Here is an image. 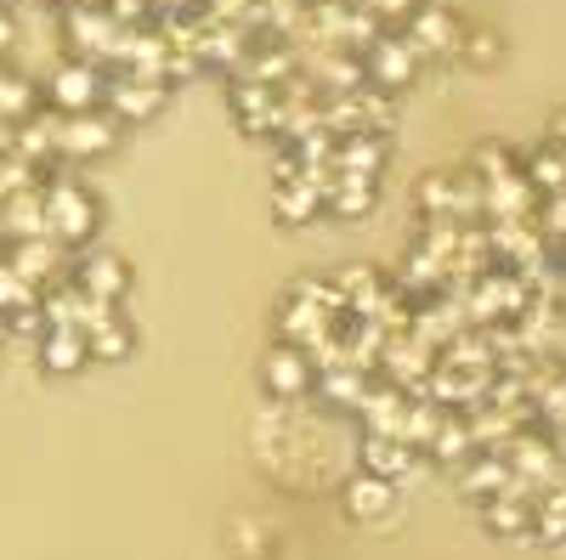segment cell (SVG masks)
<instances>
[{
    "mask_svg": "<svg viewBox=\"0 0 566 560\" xmlns=\"http://www.w3.org/2000/svg\"><path fill=\"white\" fill-rule=\"evenodd\" d=\"M419 45L402 34V29H386L380 40L363 52V85H374V91H397V85H408L413 74H419Z\"/></svg>",
    "mask_w": 566,
    "mask_h": 560,
    "instance_id": "cell-1",
    "label": "cell"
},
{
    "mask_svg": "<svg viewBox=\"0 0 566 560\" xmlns=\"http://www.w3.org/2000/svg\"><path fill=\"white\" fill-rule=\"evenodd\" d=\"M69 45L80 63H108L114 57V40H119V23L108 18V7H97V0H69Z\"/></svg>",
    "mask_w": 566,
    "mask_h": 560,
    "instance_id": "cell-2",
    "label": "cell"
},
{
    "mask_svg": "<svg viewBox=\"0 0 566 560\" xmlns=\"http://www.w3.org/2000/svg\"><path fill=\"white\" fill-rule=\"evenodd\" d=\"M119 142V119L114 114H57V154L63 159H91V154H108Z\"/></svg>",
    "mask_w": 566,
    "mask_h": 560,
    "instance_id": "cell-3",
    "label": "cell"
},
{
    "mask_svg": "<svg viewBox=\"0 0 566 560\" xmlns=\"http://www.w3.org/2000/svg\"><path fill=\"white\" fill-rule=\"evenodd\" d=\"M103 103H108V114H114L119 125H130V119H154V114L170 103V85H165V80L114 74V80H108V91H103Z\"/></svg>",
    "mask_w": 566,
    "mask_h": 560,
    "instance_id": "cell-4",
    "label": "cell"
},
{
    "mask_svg": "<svg viewBox=\"0 0 566 560\" xmlns=\"http://www.w3.org/2000/svg\"><path fill=\"white\" fill-rule=\"evenodd\" d=\"M402 34L419 45V57H453L464 45V23L453 12H442V7H413Z\"/></svg>",
    "mask_w": 566,
    "mask_h": 560,
    "instance_id": "cell-5",
    "label": "cell"
},
{
    "mask_svg": "<svg viewBox=\"0 0 566 560\" xmlns=\"http://www.w3.org/2000/svg\"><path fill=\"white\" fill-rule=\"evenodd\" d=\"M103 74H97V63H69V68H57L52 74V85H45V97H52V108L57 114H85V108H97L103 103Z\"/></svg>",
    "mask_w": 566,
    "mask_h": 560,
    "instance_id": "cell-6",
    "label": "cell"
},
{
    "mask_svg": "<svg viewBox=\"0 0 566 560\" xmlns=\"http://www.w3.org/2000/svg\"><path fill=\"white\" fill-rule=\"evenodd\" d=\"M317 385V362H312V351L306 346H272V357H266V391L272 397H283V402H295V397H306Z\"/></svg>",
    "mask_w": 566,
    "mask_h": 560,
    "instance_id": "cell-7",
    "label": "cell"
},
{
    "mask_svg": "<svg viewBox=\"0 0 566 560\" xmlns=\"http://www.w3.org/2000/svg\"><path fill=\"white\" fill-rule=\"evenodd\" d=\"M328 170H335V176H357V181H374V176L386 170V136H374V130L335 136V154H328Z\"/></svg>",
    "mask_w": 566,
    "mask_h": 560,
    "instance_id": "cell-8",
    "label": "cell"
},
{
    "mask_svg": "<svg viewBox=\"0 0 566 560\" xmlns=\"http://www.w3.org/2000/svg\"><path fill=\"white\" fill-rule=\"evenodd\" d=\"M91 226H97V204H91L85 193L63 187V193H52V199H45V232H52L57 244H80Z\"/></svg>",
    "mask_w": 566,
    "mask_h": 560,
    "instance_id": "cell-9",
    "label": "cell"
},
{
    "mask_svg": "<svg viewBox=\"0 0 566 560\" xmlns=\"http://www.w3.org/2000/svg\"><path fill=\"white\" fill-rule=\"evenodd\" d=\"M419 464V447L413 442H402V436H391V431H374L368 442H363V471L368 476H386V482H402L408 471Z\"/></svg>",
    "mask_w": 566,
    "mask_h": 560,
    "instance_id": "cell-10",
    "label": "cell"
},
{
    "mask_svg": "<svg viewBox=\"0 0 566 560\" xmlns=\"http://www.w3.org/2000/svg\"><path fill=\"white\" fill-rule=\"evenodd\" d=\"M419 204H424V210H431L437 221H453V215H470V210H476V204H482V181H459V187H453V176H431V181H424V187H419Z\"/></svg>",
    "mask_w": 566,
    "mask_h": 560,
    "instance_id": "cell-11",
    "label": "cell"
},
{
    "mask_svg": "<svg viewBox=\"0 0 566 560\" xmlns=\"http://www.w3.org/2000/svg\"><path fill=\"white\" fill-rule=\"evenodd\" d=\"M85 362H91L85 329H74V323H52V335H45V346H40V368L45 373H80Z\"/></svg>",
    "mask_w": 566,
    "mask_h": 560,
    "instance_id": "cell-12",
    "label": "cell"
},
{
    "mask_svg": "<svg viewBox=\"0 0 566 560\" xmlns=\"http://www.w3.org/2000/svg\"><path fill=\"white\" fill-rule=\"evenodd\" d=\"M272 210H277V221H290V226L312 221V215L323 210V181H306V176H277V187H272Z\"/></svg>",
    "mask_w": 566,
    "mask_h": 560,
    "instance_id": "cell-13",
    "label": "cell"
},
{
    "mask_svg": "<svg viewBox=\"0 0 566 560\" xmlns=\"http://www.w3.org/2000/svg\"><path fill=\"white\" fill-rule=\"evenodd\" d=\"M391 504H397V482H386V476H352L346 482V509L357 521H380V516H391Z\"/></svg>",
    "mask_w": 566,
    "mask_h": 560,
    "instance_id": "cell-14",
    "label": "cell"
},
{
    "mask_svg": "<svg viewBox=\"0 0 566 560\" xmlns=\"http://www.w3.org/2000/svg\"><path fill=\"white\" fill-rule=\"evenodd\" d=\"M482 516H488V532L499 538H527V521H533V498L522 487H510L504 498H482Z\"/></svg>",
    "mask_w": 566,
    "mask_h": 560,
    "instance_id": "cell-15",
    "label": "cell"
},
{
    "mask_svg": "<svg viewBox=\"0 0 566 560\" xmlns=\"http://www.w3.org/2000/svg\"><path fill=\"white\" fill-rule=\"evenodd\" d=\"M515 487V471H510V458H499V453H482L476 464H470V471H464V493L470 498H493V493H510Z\"/></svg>",
    "mask_w": 566,
    "mask_h": 560,
    "instance_id": "cell-16",
    "label": "cell"
},
{
    "mask_svg": "<svg viewBox=\"0 0 566 560\" xmlns=\"http://www.w3.org/2000/svg\"><path fill=\"white\" fill-rule=\"evenodd\" d=\"M323 204H335V215H368L374 210V181H357V176L323 181Z\"/></svg>",
    "mask_w": 566,
    "mask_h": 560,
    "instance_id": "cell-17",
    "label": "cell"
},
{
    "mask_svg": "<svg viewBox=\"0 0 566 560\" xmlns=\"http://www.w3.org/2000/svg\"><path fill=\"white\" fill-rule=\"evenodd\" d=\"M85 340H91V357L119 362V357H130V340H136V335L119 323V311H108V317H97V323L85 329Z\"/></svg>",
    "mask_w": 566,
    "mask_h": 560,
    "instance_id": "cell-18",
    "label": "cell"
},
{
    "mask_svg": "<svg viewBox=\"0 0 566 560\" xmlns=\"http://www.w3.org/2000/svg\"><path fill=\"white\" fill-rule=\"evenodd\" d=\"M527 181H533V187H544V199L566 193V148H560V142L538 148V154H533V165H527Z\"/></svg>",
    "mask_w": 566,
    "mask_h": 560,
    "instance_id": "cell-19",
    "label": "cell"
},
{
    "mask_svg": "<svg viewBox=\"0 0 566 560\" xmlns=\"http://www.w3.org/2000/svg\"><path fill=\"white\" fill-rule=\"evenodd\" d=\"M85 289L114 306L119 289H125V261H114V255H91V261H85Z\"/></svg>",
    "mask_w": 566,
    "mask_h": 560,
    "instance_id": "cell-20",
    "label": "cell"
},
{
    "mask_svg": "<svg viewBox=\"0 0 566 560\" xmlns=\"http://www.w3.org/2000/svg\"><path fill=\"white\" fill-rule=\"evenodd\" d=\"M34 114V85L18 74H0V119H29Z\"/></svg>",
    "mask_w": 566,
    "mask_h": 560,
    "instance_id": "cell-21",
    "label": "cell"
},
{
    "mask_svg": "<svg viewBox=\"0 0 566 560\" xmlns=\"http://www.w3.org/2000/svg\"><path fill=\"white\" fill-rule=\"evenodd\" d=\"M424 447H431L442 464L448 458H464V453H476V436H470V425H453V419H448V425H437V436L431 442H424Z\"/></svg>",
    "mask_w": 566,
    "mask_h": 560,
    "instance_id": "cell-22",
    "label": "cell"
},
{
    "mask_svg": "<svg viewBox=\"0 0 566 560\" xmlns=\"http://www.w3.org/2000/svg\"><path fill=\"white\" fill-rule=\"evenodd\" d=\"M363 7L380 18V23H408V12L419 7V0H363Z\"/></svg>",
    "mask_w": 566,
    "mask_h": 560,
    "instance_id": "cell-23",
    "label": "cell"
},
{
    "mask_svg": "<svg viewBox=\"0 0 566 560\" xmlns=\"http://www.w3.org/2000/svg\"><path fill=\"white\" fill-rule=\"evenodd\" d=\"M493 52H499V40H493V34H482V29L470 34V63H488Z\"/></svg>",
    "mask_w": 566,
    "mask_h": 560,
    "instance_id": "cell-24",
    "label": "cell"
},
{
    "mask_svg": "<svg viewBox=\"0 0 566 560\" xmlns=\"http://www.w3.org/2000/svg\"><path fill=\"white\" fill-rule=\"evenodd\" d=\"M549 142H560V148H566V114L555 119V136H549Z\"/></svg>",
    "mask_w": 566,
    "mask_h": 560,
    "instance_id": "cell-25",
    "label": "cell"
}]
</instances>
